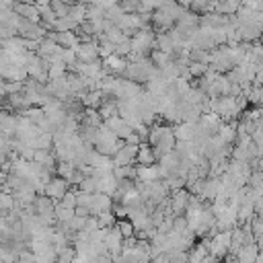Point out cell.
<instances>
[{"instance_id": "obj_1", "label": "cell", "mask_w": 263, "mask_h": 263, "mask_svg": "<svg viewBox=\"0 0 263 263\" xmlns=\"http://www.w3.org/2000/svg\"><path fill=\"white\" fill-rule=\"evenodd\" d=\"M154 33L152 29H146V31H138L134 37H132V53H142L148 58V53L154 49Z\"/></svg>"}, {"instance_id": "obj_2", "label": "cell", "mask_w": 263, "mask_h": 263, "mask_svg": "<svg viewBox=\"0 0 263 263\" xmlns=\"http://www.w3.org/2000/svg\"><path fill=\"white\" fill-rule=\"evenodd\" d=\"M74 51H76L78 62H82V64L99 62V43L97 41H80L74 47Z\"/></svg>"}, {"instance_id": "obj_3", "label": "cell", "mask_w": 263, "mask_h": 263, "mask_svg": "<svg viewBox=\"0 0 263 263\" xmlns=\"http://www.w3.org/2000/svg\"><path fill=\"white\" fill-rule=\"evenodd\" d=\"M68 189H70V183H68L66 179H62V177H53V179L45 185L43 195L49 197L51 201H62V197L68 193Z\"/></svg>"}, {"instance_id": "obj_4", "label": "cell", "mask_w": 263, "mask_h": 263, "mask_svg": "<svg viewBox=\"0 0 263 263\" xmlns=\"http://www.w3.org/2000/svg\"><path fill=\"white\" fill-rule=\"evenodd\" d=\"M136 154H138V146H132V144H125L123 148H119L111 162H113V168L117 166H132V162H136Z\"/></svg>"}, {"instance_id": "obj_5", "label": "cell", "mask_w": 263, "mask_h": 263, "mask_svg": "<svg viewBox=\"0 0 263 263\" xmlns=\"http://www.w3.org/2000/svg\"><path fill=\"white\" fill-rule=\"evenodd\" d=\"M12 10H14V14H16L18 18H23V21H29V23H35V25L41 23L39 10H37V6H35L33 2H16V4L12 6Z\"/></svg>"}, {"instance_id": "obj_6", "label": "cell", "mask_w": 263, "mask_h": 263, "mask_svg": "<svg viewBox=\"0 0 263 263\" xmlns=\"http://www.w3.org/2000/svg\"><path fill=\"white\" fill-rule=\"evenodd\" d=\"M187 201H189V193H187V189H179V191H173V193H171V197H168V208H171L173 218L185 214V210H187Z\"/></svg>"}, {"instance_id": "obj_7", "label": "cell", "mask_w": 263, "mask_h": 263, "mask_svg": "<svg viewBox=\"0 0 263 263\" xmlns=\"http://www.w3.org/2000/svg\"><path fill=\"white\" fill-rule=\"evenodd\" d=\"M136 181H140V183L162 181V175H160L158 164H152V166H136Z\"/></svg>"}, {"instance_id": "obj_8", "label": "cell", "mask_w": 263, "mask_h": 263, "mask_svg": "<svg viewBox=\"0 0 263 263\" xmlns=\"http://www.w3.org/2000/svg\"><path fill=\"white\" fill-rule=\"evenodd\" d=\"M236 33H238L240 41L251 43V41H257V39L263 35V27H261L259 23H253V25H238V27H236Z\"/></svg>"}, {"instance_id": "obj_9", "label": "cell", "mask_w": 263, "mask_h": 263, "mask_svg": "<svg viewBox=\"0 0 263 263\" xmlns=\"http://www.w3.org/2000/svg\"><path fill=\"white\" fill-rule=\"evenodd\" d=\"M195 125H197V123H195ZM195 125H193V123H179V125H173L175 140H177V142H193V138H195Z\"/></svg>"}, {"instance_id": "obj_10", "label": "cell", "mask_w": 263, "mask_h": 263, "mask_svg": "<svg viewBox=\"0 0 263 263\" xmlns=\"http://www.w3.org/2000/svg\"><path fill=\"white\" fill-rule=\"evenodd\" d=\"M136 162H138V166H152V164H156V158H154V152H152L150 144H140L138 146Z\"/></svg>"}, {"instance_id": "obj_11", "label": "cell", "mask_w": 263, "mask_h": 263, "mask_svg": "<svg viewBox=\"0 0 263 263\" xmlns=\"http://www.w3.org/2000/svg\"><path fill=\"white\" fill-rule=\"evenodd\" d=\"M78 101H80V105L84 109H99L101 103H103V92L101 90H88V92L80 95Z\"/></svg>"}, {"instance_id": "obj_12", "label": "cell", "mask_w": 263, "mask_h": 263, "mask_svg": "<svg viewBox=\"0 0 263 263\" xmlns=\"http://www.w3.org/2000/svg\"><path fill=\"white\" fill-rule=\"evenodd\" d=\"M208 245H210V238H203L201 242H195L193 249L189 251V261L187 263H201L210 253H208Z\"/></svg>"}, {"instance_id": "obj_13", "label": "cell", "mask_w": 263, "mask_h": 263, "mask_svg": "<svg viewBox=\"0 0 263 263\" xmlns=\"http://www.w3.org/2000/svg\"><path fill=\"white\" fill-rule=\"evenodd\" d=\"M33 162H37V164H41L43 168H49V171H55V164H58L51 150H37L35 156H33Z\"/></svg>"}, {"instance_id": "obj_14", "label": "cell", "mask_w": 263, "mask_h": 263, "mask_svg": "<svg viewBox=\"0 0 263 263\" xmlns=\"http://www.w3.org/2000/svg\"><path fill=\"white\" fill-rule=\"evenodd\" d=\"M29 146H31L35 152H37V150H51V148H53V136H51V134L41 132V134H39V136L29 144Z\"/></svg>"}, {"instance_id": "obj_15", "label": "cell", "mask_w": 263, "mask_h": 263, "mask_svg": "<svg viewBox=\"0 0 263 263\" xmlns=\"http://www.w3.org/2000/svg\"><path fill=\"white\" fill-rule=\"evenodd\" d=\"M97 111H99V117H101L103 121H107L109 117L117 115V101H113V99H103V103H101V107H99Z\"/></svg>"}, {"instance_id": "obj_16", "label": "cell", "mask_w": 263, "mask_h": 263, "mask_svg": "<svg viewBox=\"0 0 263 263\" xmlns=\"http://www.w3.org/2000/svg\"><path fill=\"white\" fill-rule=\"evenodd\" d=\"M113 53H115V45H113L111 41H107L103 35H99V58L107 60V58L113 55Z\"/></svg>"}, {"instance_id": "obj_17", "label": "cell", "mask_w": 263, "mask_h": 263, "mask_svg": "<svg viewBox=\"0 0 263 263\" xmlns=\"http://www.w3.org/2000/svg\"><path fill=\"white\" fill-rule=\"evenodd\" d=\"M53 173H55V177H62V179H66V181H68V179L76 173V168H74V164H72V162H58Z\"/></svg>"}, {"instance_id": "obj_18", "label": "cell", "mask_w": 263, "mask_h": 263, "mask_svg": "<svg viewBox=\"0 0 263 263\" xmlns=\"http://www.w3.org/2000/svg\"><path fill=\"white\" fill-rule=\"evenodd\" d=\"M115 228L119 230V234H121L123 238H132V236L136 234V230H134V224H132L127 218H123V220H117V222H115Z\"/></svg>"}, {"instance_id": "obj_19", "label": "cell", "mask_w": 263, "mask_h": 263, "mask_svg": "<svg viewBox=\"0 0 263 263\" xmlns=\"http://www.w3.org/2000/svg\"><path fill=\"white\" fill-rule=\"evenodd\" d=\"M49 6H51V10L55 12L58 18H66V16L70 14V10H72V2L66 4V2H58V0H53V2H49Z\"/></svg>"}, {"instance_id": "obj_20", "label": "cell", "mask_w": 263, "mask_h": 263, "mask_svg": "<svg viewBox=\"0 0 263 263\" xmlns=\"http://www.w3.org/2000/svg\"><path fill=\"white\" fill-rule=\"evenodd\" d=\"M97 222H99V228H111V226H115L117 218L113 216V212H101L97 216Z\"/></svg>"}, {"instance_id": "obj_21", "label": "cell", "mask_w": 263, "mask_h": 263, "mask_svg": "<svg viewBox=\"0 0 263 263\" xmlns=\"http://www.w3.org/2000/svg\"><path fill=\"white\" fill-rule=\"evenodd\" d=\"M187 70H189V74H191L193 78H201V76L210 70V66H208V64H199V62H189Z\"/></svg>"}, {"instance_id": "obj_22", "label": "cell", "mask_w": 263, "mask_h": 263, "mask_svg": "<svg viewBox=\"0 0 263 263\" xmlns=\"http://www.w3.org/2000/svg\"><path fill=\"white\" fill-rule=\"evenodd\" d=\"M62 205H66V208H76V189H68V193L62 197V201H60Z\"/></svg>"}, {"instance_id": "obj_23", "label": "cell", "mask_w": 263, "mask_h": 263, "mask_svg": "<svg viewBox=\"0 0 263 263\" xmlns=\"http://www.w3.org/2000/svg\"><path fill=\"white\" fill-rule=\"evenodd\" d=\"M6 97L8 95H16V92H23V82H16V80H6Z\"/></svg>"}, {"instance_id": "obj_24", "label": "cell", "mask_w": 263, "mask_h": 263, "mask_svg": "<svg viewBox=\"0 0 263 263\" xmlns=\"http://www.w3.org/2000/svg\"><path fill=\"white\" fill-rule=\"evenodd\" d=\"M16 261H18V263H35V255H33L29 249H23V251L16 255Z\"/></svg>"}, {"instance_id": "obj_25", "label": "cell", "mask_w": 263, "mask_h": 263, "mask_svg": "<svg viewBox=\"0 0 263 263\" xmlns=\"http://www.w3.org/2000/svg\"><path fill=\"white\" fill-rule=\"evenodd\" d=\"M12 37H16V33H14V31H10L8 27H4V25L0 23V41H6V39H12Z\"/></svg>"}, {"instance_id": "obj_26", "label": "cell", "mask_w": 263, "mask_h": 263, "mask_svg": "<svg viewBox=\"0 0 263 263\" xmlns=\"http://www.w3.org/2000/svg\"><path fill=\"white\" fill-rule=\"evenodd\" d=\"M6 177H8V175H6V173H4L2 168H0V189H2V185L6 183Z\"/></svg>"}, {"instance_id": "obj_27", "label": "cell", "mask_w": 263, "mask_h": 263, "mask_svg": "<svg viewBox=\"0 0 263 263\" xmlns=\"http://www.w3.org/2000/svg\"><path fill=\"white\" fill-rule=\"evenodd\" d=\"M14 263H18V261H14Z\"/></svg>"}]
</instances>
